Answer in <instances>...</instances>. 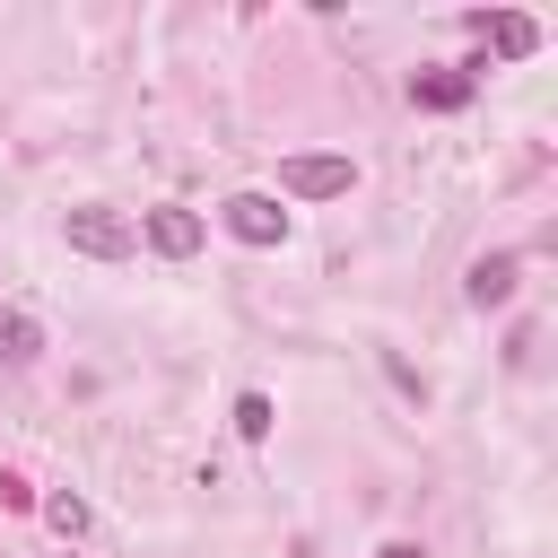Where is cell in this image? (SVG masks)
Here are the masks:
<instances>
[{
  "label": "cell",
  "instance_id": "1",
  "mask_svg": "<svg viewBox=\"0 0 558 558\" xmlns=\"http://www.w3.org/2000/svg\"><path fill=\"white\" fill-rule=\"evenodd\" d=\"M61 235H70V253H87V262H122V253L140 244V227H131L122 209H105V201H78V209L61 218Z\"/></svg>",
  "mask_w": 558,
  "mask_h": 558
},
{
  "label": "cell",
  "instance_id": "2",
  "mask_svg": "<svg viewBox=\"0 0 558 558\" xmlns=\"http://www.w3.org/2000/svg\"><path fill=\"white\" fill-rule=\"evenodd\" d=\"M462 26L488 44V52H480V70H488V61H532V52H541V26H532L523 9H471Z\"/></svg>",
  "mask_w": 558,
  "mask_h": 558
},
{
  "label": "cell",
  "instance_id": "3",
  "mask_svg": "<svg viewBox=\"0 0 558 558\" xmlns=\"http://www.w3.org/2000/svg\"><path fill=\"white\" fill-rule=\"evenodd\" d=\"M349 183H357V157H323V148H305V157L279 166V192H288V201H340Z\"/></svg>",
  "mask_w": 558,
  "mask_h": 558
},
{
  "label": "cell",
  "instance_id": "4",
  "mask_svg": "<svg viewBox=\"0 0 558 558\" xmlns=\"http://www.w3.org/2000/svg\"><path fill=\"white\" fill-rule=\"evenodd\" d=\"M218 218H227V235H235V244H288V209H279L270 192H227V201H218Z\"/></svg>",
  "mask_w": 558,
  "mask_h": 558
},
{
  "label": "cell",
  "instance_id": "5",
  "mask_svg": "<svg viewBox=\"0 0 558 558\" xmlns=\"http://www.w3.org/2000/svg\"><path fill=\"white\" fill-rule=\"evenodd\" d=\"M471 96H480L471 70H418V78H410V105H418V113H462Z\"/></svg>",
  "mask_w": 558,
  "mask_h": 558
},
{
  "label": "cell",
  "instance_id": "6",
  "mask_svg": "<svg viewBox=\"0 0 558 558\" xmlns=\"http://www.w3.org/2000/svg\"><path fill=\"white\" fill-rule=\"evenodd\" d=\"M201 235H209V227H201V209H174V201H166V209H148V244H157L166 262H192V253H201Z\"/></svg>",
  "mask_w": 558,
  "mask_h": 558
},
{
  "label": "cell",
  "instance_id": "7",
  "mask_svg": "<svg viewBox=\"0 0 558 558\" xmlns=\"http://www.w3.org/2000/svg\"><path fill=\"white\" fill-rule=\"evenodd\" d=\"M514 279H523V262H514V253H480V262H471V279H462V296L488 314V305H506V296H514Z\"/></svg>",
  "mask_w": 558,
  "mask_h": 558
},
{
  "label": "cell",
  "instance_id": "8",
  "mask_svg": "<svg viewBox=\"0 0 558 558\" xmlns=\"http://www.w3.org/2000/svg\"><path fill=\"white\" fill-rule=\"evenodd\" d=\"M35 357H44V331H35V314L0 305V366H35Z\"/></svg>",
  "mask_w": 558,
  "mask_h": 558
},
{
  "label": "cell",
  "instance_id": "9",
  "mask_svg": "<svg viewBox=\"0 0 558 558\" xmlns=\"http://www.w3.org/2000/svg\"><path fill=\"white\" fill-rule=\"evenodd\" d=\"M270 427H279V410H270V392H244V401H235V436H244V445H262Z\"/></svg>",
  "mask_w": 558,
  "mask_h": 558
},
{
  "label": "cell",
  "instance_id": "10",
  "mask_svg": "<svg viewBox=\"0 0 558 558\" xmlns=\"http://www.w3.org/2000/svg\"><path fill=\"white\" fill-rule=\"evenodd\" d=\"M44 523H52L61 541H78V532H87V497H70V488H61V497L44 506Z\"/></svg>",
  "mask_w": 558,
  "mask_h": 558
},
{
  "label": "cell",
  "instance_id": "11",
  "mask_svg": "<svg viewBox=\"0 0 558 558\" xmlns=\"http://www.w3.org/2000/svg\"><path fill=\"white\" fill-rule=\"evenodd\" d=\"M375 558H418V541H384V549H375Z\"/></svg>",
  "mask_w": 558,
  "mask_h": 558
}]
</instances>
